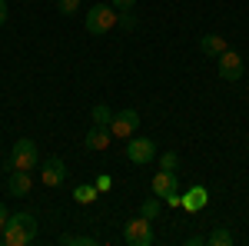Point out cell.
I'll return each mask as SVG.
<instances>
[{
  "label": "cell",
  "instance_id": "6da1fadb",
  "mask_svg": "<svg viewBox=\"0 0 249 246\" xmlns=\"http://www.w3.org/2000/svg\"><path fill=\"white\" fill-rule=\"evenodd\" d=\"M34 236H37V220H34V213H14V216H7V227H3L0 243L27 246V243H34Z\"/></svg>",
  "mask_w": 249,
  "mask_h": 246
},
{
  "label": "cell",
  "instance_id": "7a4b0ae2",
  "mask_svg": "<svg viewBox=\"0 0 249 246\" xmlns=\"http://www.w3.org/2000/svg\"><path fill=\"white\" fill-rule=\"evenodd\" d=\"M87 34H93V37H103V34H110V30H116V7L110 3H93L90 10H87Z\"/></svg>",
  "mask_w": 249,
  "mask_h": 246
},
{
  "label": "cell",
  "instance_id": "3957f363",
  "mask_svg": "<svg viewBox=\"0 0 249 246\" xmlns=\"http://www.w3.org/2000/svg\"><path fill=\"white\" fill-rule=\"evenodd\" d=\"M37 160H40L37 143L23 136V140L14 143V150H10V170H34V167H37Z\"/></svg>",
  "mask_w": 249,
  "mask_h": 246
},
{
  "label": "cell",
  "instance_id": "277c9868",
  "mask_svg": "<svg viewBox=\"0 0 249 246\" xmlns=\"http://www.w3.org/2000/svg\"><path fill=\"white\" fill-rule=\"evenodd\" d=\"M123 240H126L130 246H156V233H153V227H150V220H146V216H136V220L126 223Z\"/></svg>",
  "mask_w": 249,
  "mask_h": 246
},
{
  "label": "cell",
  "instance_id": "5b68a950",
  "mask_svg": "<svg viewBox=\"0 0 249 246\" xmlns=\"http://www.w3.org/2000/svg\"><path fill=\"white\" fill-rule=\"evenodd\" d=\"M126 160H130V163H140V167L153 163L156 160V143L146 140V136H130V140H126Z\"/></svg>",
  "mask_w": 249,
  "mask_h": 246
},
{
  "label": "cell",
  "instance_id": "8992f818",
  "mask_svg": "<svg viewBox=\"0 0 249 246\" xmlns=\"http://www.w3.org/2000/svg\"><path fill=\"white\" fill-rule=\"evenodd\" d=\"M136 127H140V114L136 110H120V114H113V120H110V136L113 140H130L136 133Z\"/></svg>",
  "mask_w": 249,
  "mask_h": 246
},
{
  "label": "cell",
  "instance_id": "52a82bcc",
  "mask_svg": "<svg viewBox=\"0 0 249 246\" xmlns=\"http://www.w3.org/2000/svg\"><path fill=\"white\" fill-rule=\"evenodd\" d=\"M216 60H219V76L230 80V83H236L239 76L246 74V63H243V57H239L236 50H223Z\"/></svg>",
  "mask_w": 249,
  "mask_h": 246
},
{
  "label": "cell",
  "instance_id": "ba28073f",
  "mask_svg": "<svg viewBox=\"0 0 249 246\" xmlns=\"http://www.w3.org/2000/svg\"><path fill=\"white\" fill-rule=\"evenodd\" d=\"M63 180H67V163L60 156H47L43 160V170H40V183L57 189V187H63Z\"/></svg>",
  "mask_w": 249,
  "mask_h": 246
},
{
  "label": "cell",
  "instance_id": "9c48e42d",
  "mask_svg": "<svg viewBox=\"0 0 249 246\" xmlns=\"http://www.w3.org/2000/svg\"><path fill=\"white\" fill-rule=\"evenodd\" d=\"M7 189H10V196H27V193L34 189V176H30V170H10V176H7Z\"/></svg>",
  "mask_w": 249,
  "mask_h": 246
},
{
  "label": "cell",
  "instance_id": "30bf717a",
  "mask_svg": "<svg viewBox=\"0 0 249 246\" xmlns=\"http://www.w3.org/2000/svg\"><path fill=\"white\" fill-rule=\"evenodd\" d=\"M176 189H179V173L176 170H160L153 176V193L160 200H163L166 193H176Z\"/></svg>",
  "mask_w": 249,
  "mask_h": 246
},
{
  "label": "cell",
  "instance_id": "8fae6325",
  "mask_svg": "<svg viewBox=\"0 0 249 246\" xmlns=\"http://www.w3.org/2000/svg\"><path fill=\"white\" fill-rule=\"evenodd\" d=\"M206 203H210V189L206 187H190L186 196H183V209L186 213H199V209H206Z\"/></svg>",
  "mask_w": 249,
  "mask_h": 246
},
{
  "label": "cell",
  "instance_id": "7c38bea8",
  "mask_svg": "<svg viewBox=\"0 0 249 246\" xmlns=\"http://www.w3.org/2000/svg\"><path fill=\"white\" fill-rule=\"evenodd\" d=\"M110 140H113V136H110V130H107V127H90V130H87V136H83V147H87V150H110Z\"/></svg>",
  "mask_w": 249,
  "mask_h": 246
},
{
  "label": "cell",
  "instance_id": "4fadbf2b",
  "mask_svg": "<svg viewBox=\"0 0 249 246\" xmlns=\"http://www.w3.org/2000/svg\"><path fill=\"white\" fill-rule=\"evenodd\" d=\"M199 50L206 57H219L223 50H230V40L219 37V34H206V37H199Z\"/></svg>",
  "mask_w": 249,
  "mask_h": 246
},
{
  "label": "cell",
  "instance_id": "5bb4252c",
  "mask_svg": "<svg viewBox=\"0 0 249 246\" xmlns=\"http://www.w3.org/2000/svg\"><path fill=\"white\" fill-rule=\"evenodd\" d=\"M232 243H236V236H232L226 227L210 229V236H206V246H232Z\"/></svg>",
  "mask_w": 249,
  "mask_h": 246
},
{
  "label": "cell",
  "instance_id": "9a60e30c",
  "mask_svg": "<svg viewBox=\"0 0 249 246\" xmlns=\"http://www.w3.org/2000/svg\"><path fill=\"white\" fill-rule=\"evenodd\" d=\"M96 196H100V193H96V187H93V183H80V187L73 189V200H77L80 207H90V203H93Z\"/></svg>",
  "mask_w": 249,
  "mask_h": 246
},
{
  "label": "cell",
  "instance_id": "2e32d148",
  "mask_svg": "<svg viewBox=\"0 0 249 246\" xmlns=\"http://www.w3.org/2000/svg\"><path fill=\"white\" fill-rule=\"evenodd\" d=\"M90 120H93V127H110V120H113V110H110L107 103H96L93 110H90Z\"/></svg>",
  "mask_w": 249,
  "mask_h": 246
},
{
  "label": "cell",
  "instance_id": "e0dca14e",
  "mask_svg": "<svg viewBox=\"0 0 249 246\" xmlns=\"http://www.w3.org/2000/svg\"><path fill=\"white\" fill-rule=\"evenodd\" d=\"M116 27H120L123 34H133V30H136V14H133V7H130V10H116Z\"/></svg>",
  "mask_w": 249,
  "mask_h": 246
},
{
  "label": "cell",
  "instance_id": "ac0fdd59",
  "mask_svg": "<svg viewBox=\"0 0 249 246\" xmlns=\"http://www.w3.org/2000/svg\"><path fill=\"white\" fill-rule=\"evenodd\" d=\"M60 243L63 246H96V236H87V233H67V236H60Z\"/></svg>",
  "mask_w": 249,
  "mask_h": 246
},
{
  "label": "cell",
  "instance_id": "d6986e66",
  "mask_svg": "<svg viewBox=\"0 0 249 246\" xmlns=\"http://www.w3.org/2000/svg\"><path fill=\"white\" fill-rule=\"evenodd\" d=\"M140 216H146L150 223L160 216V196H156V193L150 196V200H143V203H140Z\"/></svg>",
  "mask_w": 249,
  "mask_h": 246
},
{
  "label": "cell",
  "instance_id": "ffe728a7",
  "mask_svg": "<svg viewBox=\"0 0 249 246\" xmlns=\"http://www.w3.org/2000/svg\"><path fill=\"white\" fill-rule=\"evenodd\" d=\"M176 167H179V156H176V150L160 153V170H176Z\"/></svg>",
  "mask_w": 249,
  "mask_h": 246
},
{
  "label": "cell",
  "instance_id": "44dd1931",
  "mask_svg": "<svg viewBox=\"0 0 249 246\" xmlns=\"http://www.w3.org/2000/svg\"><path fill=\"white\" fill-rule=\"evenodd\" d=\"M57 10L63 14V17H73L80 10V0H57Z\"/></svg>",
  "mask_w": 249,
  "mask_h": 246
},
{
  "label": "cell",
  "instance_id": "7402d4cb",
  "mask_svg": "<svg viewBox=\"0 0 249 246\" xmlns=\"http://www.w3.org/2000/svg\"><path fill=\"white\" fill-rule=\"evenodd\" d=\"M93 187H96V193H110V189H113V176H110V173H100L93 180Z\"/></svg>",
  "mask_w": 249,
  "mask_h": 246
},
{
  "label": "cell",
  "instance_id": "603a6c76",
  "mask_svg": "<svg viewBox=\"0 0 249 246\" xmlns=\"http://www.w3.org/2000/svg\"><path fill=\"white\" fill-rule=\"evenodd\" d=\"M163 203H170V207H183V193H179V189H176V193H166Z\"/></svg>",
  "mask_w": 249,
  "mask_h": 246
},
{
  "label": "cell",
  "instance_id": "cb8c5ba5",
  "mask_svg": "<svg viewBox=\"0 0 249 246\" xmlns=\"http://www.w3.org/2000/svg\"><path fill=\"white\" fill-rule=\"evenodd\" d=\"M110 3H113L116 10H130V7H133L136 0H110Z\"/></svg>",
  "mask_w": 249,
  "mask_h": 246
},
{
  "label": "cell",
  "instance_id": "d4e9b609",
  "mask_svg": "<svg viewBox=\"0 0 249 246\" xmlns=\"http://www.w3.org/2000/svg\"><path fill=\"white\" fill-rule=\"evenodd\" d=\"M7 216H10V213H7V207L0 203V236H3V227H7Z\"/></svg>",
  "mask_w": 249,
  "mask_h": 246
},
{
  "label": "cell",
  "instance_id": "484cf974",
  "mask_svg": "<svg viewBox=\"0 0 249 246\" xmlns=\"http://www.w3.org/2000/svg\"><path fill=\"white\" fill-rule=\"evenodd\" d=\"M0 23H7V0H0Z\"/></svg>",
  "mask_w": 249,
  "mask_h": 246
}]
</instances>
